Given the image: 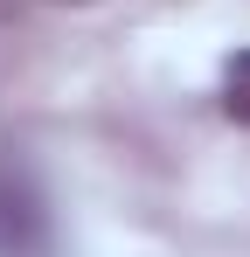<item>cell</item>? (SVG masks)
Wrapping results in <instances>:
<instances>
[{"label": "cell", "instance_id": "obj_1", "mask_svg": "<svg viewBox=\"0 0 250 257\" xmlns=\"http://www.w3.org/2000/svg\"><path fill=\"white\" fill-rule=\"evenodd\" d=\"M49 250H56V222H49L35 174L21 160H0V257H49Z\"/></svg>", "mask_w": 250, "mask_h": 257}, {"label": "cell", "instance_id": "obj_2", "mask_svg": "<svg viewBox=\"0 0 250 257\" xmlns=\"http://www.w3.org/2000/svg\"><path fill=\"white\" fill-rule=\"evenodd\" d=\"M222 111H229L236 125H250V49L229 56V70H222Z\"/></svg>", "mask_w": 250, "mask_h": 257}]
</instances>
